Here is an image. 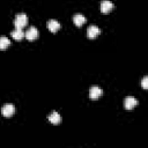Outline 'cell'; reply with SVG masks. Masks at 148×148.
I'll return each instance as SVG.
<instances>
[{
	"mask_svg": "<svg viewBox=\"0 0 148 148\" xmlns=\"http://www.w3.org/2000/svg\"><path fill=\"white\" fill-rule=\"evenodd\" d=\"M28 23V16L24 14V13H18L15 15V18H14V25L15 28H20L22 29L23 27H25Z\"/></svg>",
	"mask_w": 148,
	"mask_h": 148,
	"instance_id": "1",
	"label": "cell"
},
{
	"mask_svg": "<svg viewBox=\"0 0 148 148\" xmlns=\"http://www.w3.org/2000/svg\"><path fill=\"white\" fill-rule=\"evenodd\" d=\"M25 35V38L27 39H29V40H34V39H36V38H38V36H39V31H38V29L36 28V27H30L28 30H27V32L24 34Z\"/></svg>",
	"mask_w": 148,
	"mask_h": 148,
	"instance_id": "2",
	"label": "cell"
},
{
	"mask_svg": "<svg viewBox=\"0 0 148 148\" xmlns=\"http://www.w3.org/2000/svg\"><path fill=\"white\" fill-rule=\"evenodd\" d=\"M99 34H101V30H99V28H98L97 25H95V24L89 25L88 29H87V36H88V38H90V39L96 38V36H98Z\"/></svg>",
	"mask_w": 148,
	"mask_h": 148,
	"instance_id": "3",
	"label": "cell"
},
{
	"mask_svg": "<svg viewBox=\"0 0 148 148\" xmlns=\"http://www.w3.org/2000/svg\"><path fill=\"white\" fill-rule=\"evenodd\" d=\"M103 94V90L98 87V86H92L90 89H89V97L91 99H97L102 96Z\"/></svg>",
	"mask_w": 148,
	"mask_h": 148,
	"instance_id": "4",
	"label": "cell"
},
{
	"mask_svg": "<svg viewBox=\"0 0 148 148\" xmlns=\"http://www.w3.org/2000/svg\"><path fill=\"white\" fill-rule=\"evenodd\" d=\"M14 112H15V106L12 103H7L1 108V113L5 117H10V116H13Z\"/></svg>",
	"mask_w": 148,
	"mask_h": 148,
	"instance_id": "5",
	"label": "cell"
},
{
	"mask_svg": "<svg viewBox=\"0 0 148 148\" xmlns=\"http://www.w3.org/2000/svg\"><path fill=\"white\" fill-rule=\"evenodd\" d=\"M136 104H138V101H136V98L133 97V96H127V97L125 98V101H124V106H125L127 110H132Z\"/></svg>",
	"mask_w": 148,
	"mask_h": 148,
	"instance_id": "6",
	"label": "cell"
},
{
	"mask_svg": "<svg viewBox=\"0 0 148 148\" xmlns=\"http://www.w3.org/2000/svg\"><path fill=\"white\" fill-rule=\"evenodd\" d=\"M113 8V2L111 0H102L101 1V10L102 13H109Z\"/></svg>",
	"mask_w": 148,
	"mask_h": 148,
	"instance_id": "7",
	"label": "cell"
},
{
	"mask_svg": "<svg viewBox=\"0 0 148 148\" xmlns=\"http://www.w3.org/2000/svg\"><path fill=\"white\" fill-rule=\"evenodd\" d=\"M47 28H49L50 31L56 32V31L59 30L60 23H59V21H57V20H49V22H47Z\"/></svg>",
	"mask_w": 148,
	"mask_h": 148,
	"instance_id": "8",
	"label": "cell"
},
{
	"mask_svg": "<svg viewBox=\"0 0 148 148\" xmlns=\"http://www.w3.org/2000/svg\"><path fill=\"white\" fill-rule=\"evenodd\" d=\"M47 119H49L52 124H59L60 120H61V116L59 114V112H57V111H52V112L49 114Z\"/></svg>",
	"mask_w": 148,
	"mask_h": 148,
	"instance_id": "9",
	"label": "cell"
},
{
	"mask_svg": "<svg viewBox=\"0 0 148 148\" xmlns=\"http://www.w3.org/2000/svg\"><path fill=\"white\" fill-rule=\"evenodd\" d=\"M73 21H74L75 25H77V27H81V25H82V24L86 22V17H84L82 14L77 13V14H75V15L73 16Z\"/></svg>",
	"mask_w": 148,
	"mask_h": 148,
	"instance_id": "10",
	"label": "cell"
},
{
	"mask_svg": "<svg viewBox=\"0 0 148 148\" xmlns=\"http://www.w3.org/2000/svg\"><path fill=\"white\" fill-rule=\"evenodd\" d=\"M10 35H12V37H13L14 39H16V40H20V39H22V38L24 37V32H23V30L20 29V28H16L15 30H13V31L10 32Z\"/></svg>",
	"mask_w": 148,
	"mask_h": 148,
	"instance_id": "11",
	"label": "cell"
},
{
	"mask_svg": "<svg viewBox=\"0 0 148 148\" xmlns=\"http://www.w3.org/2000/svg\"><path fill=\"white\" fill-rule=\"evenodd\" d=\"M9 44H10V40H9V38L8 37H6V36H0V50H5V49H7L8 46H9Z\"/></svg>",
	"mask_w": 148,
	"mask_h": 148,
	"instance_id": "12",
	"label": "cell"
},
{
	"mask_svg": "<svg viewBox=\"0 0 148 148\" xmlns=\"http://www.w3.org/2000/svg\"><path fill=\"white\" fill-rule=\"evenodd\" d=\"M141 86H142L143 89H147V88H148V76H147V75L143 76V79H142V81H141Z\"/></svg>",
	"mask_w": 148,
	"mask_h": 148,
	"instance_id": "13",
	"label": "cell"
}]
</instances>
